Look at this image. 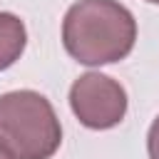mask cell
Listing matches in <instances>:
<instances>
[{"instance_id": "obj_5", "label": "cell", "mask_w": 159, "mask_h": 159, "mask_svg": "<svg viewBox=\"0 0 159 159\" xmlns=\"http://www.w3.org/2000/svg\"><path fill=\"white\" fill-rule=\"evenodd\" d=\"M147 152H149V159H159V117H157V119L152 122V127H149Z\"/></svg>"}, {"instance_id": "obj_6", "label": "cell", "mask_w": 159, "mask_h": 159, "mask_svg": "<svg viewBox=\"0 0 159 159\" xmlns=\"http://www.w3.org/2000/svg\"><path fill=\"white\" fill-rule=\"evenodd\" d=\"M0 159H10V157L5 154V149H2V147H0Z\"/></svg>"}, {"instance_id": "obj_2", "label": "cell", "mask_w": 159, "mask_h": 159, "mask_svg": "<svg viewBox=\"0 0 159 159\" xmlns=\"http://www.w3.org/2000/svg\"><path fill=\"white\" fill-rule=\"evenodd\" d=\"M62 144V127L50 99L35 89L0 94V147L10 159H50Z\"/></svg>"}, {"instance_id": "obj_4", "label": "cell", "mask_w": 159, "mask_h": 159, "mask_svg": "<svg viewBox=\"0 0 159 159\" xmlns=\"http://www.w3.org/2000/svg\"><path fill=\"white\" fill-rule=\"evenodd\" d=\"M27 45L25 22L12 12H0V72L12 67Z\"/></svg>"}, {"instance_id": "obj_7", "label": "cell", "mask_w": 159, "mask_h": 159, "mask_svg": "<svg viewBox=\"0 0 159 159\" xmlns=\"http://www.w3.org/2000/svg\"><path fill=\"white\" fill-rule=\"evenodd\" d=\"M147 2H154V5H159V0H147Z\"/></svg>"}, {"instance_id": "obj_3", "label": "cell", "mask_w": 159, "mask_h": 159, "mask_svg": "<svg viewBox=\"0 0 159 159\" xmlns=\"http://www.w3.org/2000/svg\"><path fill=\"white\" fill-rule=\"evenodd\" d=\"M70 107L87 129H112L127 114V92L117 80L87 72L72 82Z\"/></svg>"}, {"instance_id": "obj_1", "label": "cell", "mask_w": 159, "mask_h": 159, "mask_svg": "<svg viewBox=\"0 0 159 159\" xmlns=\"http://www.w3.org/2000/svg\"><path fill=\"white\" fill-rule=\"evenodd\" d=\"M137 42L134 15L119 0H77L62 20V45L82 65L124 60Z\"/></svg>"}]
</instances>
